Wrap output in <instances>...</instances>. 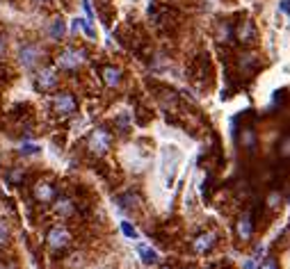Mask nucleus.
Wrapping results in <instances>:
<instances>
[{"label": "nucleus", "instance_id": "1", "mask_svg": "<svg viewBox=\"0 0 290 269\" xmlns=\"http://www.w3.org/2000/svg\"><path fill=\"white\" fill-rule=\"evenodd\" d=\"M233 41H238L244 48H252L258 41L256 23L252 18H240L238 23H233Z\"/></svg>", "mask_w": 290, "mask_h": 269}, {"label": "nucleus", "instance_id": "2", "mask_svg": "<svg viewBox=\"0 0 290 269\" xmlns=\"http://www.w3.org/2000/svg\"><path fill=\"white\" fill-rule=\"evenodd\" d=\"M112 146V133L107 128H96L87 137V151L92 155H105Z\"/></svg>", "mask_w": 290, "mask_h": 269}, {"label": "nucleus", "instance_id": "3", "mask_svg": "<svg viewBox=\"0 0 290 269\" xmlns=\"http://www.w3.org/2000/svg\"><path fill=\"white\" fill-rule=\"evenodd\" d=\"M87 60V53L82 51V48H64V51L57 55V66L64 68V71H76V68H80L82 64H85Z\"/></svg>", "mask_w": 290, "mask_h": 269}, {"label": "nucleus", "instance_id": "4", "mask_svg": "<svg viewBox=\"0 0 290 269\" xmlns=\"http://www.w3.org/2000/svg\"><path fill=\"white\" fill-rule=\"evenodd\" d=\"M41 57H43V51L39 43H23L18 48V64L26 68H37L41 64Z\"/></svg>", "mask_w": 290, "mask_h": 269}, {"label": "nucleus", "instance_id": "5", "mask_svg": "<svg viewBox=\"0 0 290 269\" xmlns=\"http://www.w3.org/2000/svg\"><path fill=\"white\" fill-rule=\"evenodd\" d=\"M57 82H60V78H57L55 68H51V66L39 68L37 76H34V87H37L39 91H43V94L57 89Z\"/></svg>", "mask_w": 290, "mask_h": 269}, {"label": "nucleus", "instance_id": "6", "mask_svg": "<svg viewBox=\"0 0 290 269\" xmlns=\"http://www.w3.org/2000/svg\"><path fill=\"white\" fill-rule=\"evenodd\" d=\"M53 110H55V114L60 116H71L76 114L78 110V101L73 94H66V91H62V94H55L53 96Z\"/></svg>", "mask_w": 290, "mask_h": 269}, {"label": "nucleus", "instance_id": "7", "mask_svg": "<svg viewBox=\"0 0 290 269\" xmlns=\"http://www.w3.org/2000/svg\"><path fill=\"white\" fill-rule=\"evenodd\" d=\"M48 247L53 249V251H62V249H66L69 244H71V233L66 231L64 226H53L51 231H48Z\"/></svg>", "mask_w": 290, "mask_h": 269}, {"label": "nucleus", "instance_id": "8", "mask_svg": "<svg viewBox=\"0 0 290 269\" xmlns=\"http://www.w3.org/2000/svg\"><path fill=\"white\" fill-rule=\"evenodd\" d=\"M260 66V55L254 51H244L242 55L238 57V71L242 73V76H252V73H256V68Z\"/></svg>", "mask_w": 290, "mask_h": 269}, {"label": "nucleus", "instance_id": "9", "mask_svg": "<svg viewBox=\"0 0 290 269\" xmlns=\"http://www.w3.org/2000/svg\"><path fill=\"white\" fill-rule=\"evenodd\" d=\"M32 197H34V201H39V203H53V201L57 199V187H55L53 183H46V180H41V183L34 185Z\"/></svg>", "mask_w": 290, "mask_h": 269}, {"label": "nucleus", "instance_id": "10", "mask_svg": "<svg viewBox=\"0 0 290 269\" xmlns=\"http://www.w3.org/2000/svg\"><path fill=\"white\" fill-rule=\"evenodd\" d=\"M101 78H103V82H105L107 87H112V89H115V87L121 85V80H124V73H121L119 66L107 64V66L101 68Z\"/></svg>", "mask_w": 290, "mask_h": 269}, {"label": "nucleus", "instance_id": "11", "mask_svg": "<svg viewBox=\"0 0 290 269\" xmlns=\"http://www.w3.org/2000/svg\"><path fill=\"white\" fill-rule=\"evenodd\" d=\"M217 242V233H201L199 237L194 239V251L196 253H208L210 249Z\"/></svg>", "mask_w": 290, "mask_h": 269}, {"label": "nucleus", "instance_id": "12", "mask_svg": "<svg viewBox=\"0 0 290 269\" xmlns=\"http://www.w3.org/2000/svg\"><path fill=\"white\" fill-rule=\"evenodd\" d=\"M215 41L217 43H231L233 41V26L229 21H219L215 28Z\"/></svg>", "mask_w": 290, "mask_h": 269}, {"label": "nucleus", "instance_id": "13", "mask_svg": "<svg viewBox=\"0 0 290 269\" xmlns=\"http://www.w3.org/2000/svg\"><path fill=\"white\" fill-rule=\"evenodd\" d=\"M252 233H254L252 217H249V214H242V217L238 219V237L242 239V242H247V239H252Z\"/></svg>", "mask_w": 290, "mask_h": 269}, {"label": "nucleus", "instance_id": "14", "mask_svg": "<svg viewBox=\"0 0 290 269\" xmlns=\"http://www.w3.org/2000/svg\"><path fill=\"white\" fill-rule=\"evenodd\" d=\"M55 212L60 217H71V214H76V205L71 199H55Z\"/></svg>", "mask_w": 290, "mask_h": 269}, {"label": "nucleus", "instance_id": "15", "mask_svg": "<svg viewBox=\"0 0 290 269\" xmlns=\"http://www.w3.org/2000/svg\"><path fill=\"white\" fill-rule=\"evenodd\" d=\"M137 253H140V258L146 265H155V262H158V253H155L153 249H149L146 244H137Z\"/></svg>", "mask_w": 290, "mask_h": 269}, {"label": "nucleus", "instance_id": "16", "mask_svg": "<svg viewBox=\"0 0 290 269\" xmlns=\"http://www.w3.org/2000/svg\"><path fill=\"white\" fill-rule=\"evenodd\" d=\"M242 149H247L249 153H254V149H256V133H254V128H242Z\"/></svg>", "mask_w": 290, "mask_h": 269}, {"label": "nucleus", "instance_id": "17", "mask_svg": "<svg viewBox=\"0 0 290 269\" xmlns=\"http://www.w3.org/2000/svg\"><path fill=\"white\" fill-rule=\"evenodd\" d=\"M64 21H62V18H55V21L51 23V26H48V37L53 39V41H57V39H62L64 37Z\"/></svg>", "mask_w": 290, "mask_h": 269}, {"label": "nucleus", "instance_id": "18", "mask_svg": "<svg viewBox=\"0 0 290 269\" xmlns=\"http://www.w3.org/2000/svg\"><path fill=\"white\" fill-rule=\"evenodd\" d=\"M117 201H119L121 208H135V205H140V197H137L135 192H126L124 197H119Z\"/></svg>", "mask_w": 290, "mask_h": 269}, {"label": "nucleus", "instance_id": "19", "mask_svg": "<svg viewBox=\"0 0 290 269\" xmlns=\"http://www.w3.org/2000/svg\"><path fill=\"white\" fill-rule=\"evenodd\" d=\"M23 180H26V171H23L21 167H14V169H9V171H7V183H12V185H21Z\"/></svg>", "mask_w": 290, "mask_h": 269}, {"label": "nucleus", "instance_id": "20", "mask_svg": "<svg viewBox=\"0 0 290 269\" xmlns=\"http://www.w3.org/2000/svg\"><path fill=\"white\" fill-rule=\"evenodd\" d=\"M279 155L283 160H290V135H283L281 141H279Z\"/></svg>", "mask_w": 290, "mask_h": 269}, {"label": "nucleus", "instance_id": "21", "mask_svg": "<svg viewBox=\"0 0 290 269\" xmlns=\"http://www.w3.org/2000/svg\"><path fill=\"white\" fill-rule=\"evenodd\" d=\"M121 233H124L126 237H130V239H135V237H137V231L130 226L128 222H121Z\"/></svg>", "mask_w": 290, "mask_h": 269}, {"label": "nucleus", "instance_id": "22", "mask_svg": "<svg viewBox=\"0 0 290 269\" xmlns=\"http://www.w3.org/2000/svg\"><path fill=\"white\" fill-rule=\"evenodd\" d=\"M7 242H9V228L0 222V247H5Z\"/></svg>", "mask_w": 290, "mask_h": 269}, {"label": "nucleus", "instance_id": "23", "mask_svg": "<svg viewBox=\"0 0 290 269\" xmlns=\"http://www.w3.org/2000/svg\"><path fill=\"white\" fill-rule=\"evenodd\" d=\"M258 269H279V265H277V260H274V258H265L263 265H260Z\"/></svg>", "mask_w": 290, "mask_h": 269}, {"label": "nucleus", "instance_id": "24", "mask_svg": "<svg viewBox=\"0 0 290 269\" xmlns=\"http://www.w3.org/2000/svg\"><path fill=\"white\" fill-rule=\"evenodd\" d=\"M279 201H281L279 192H272V194H270V199H267V205H270L272 210H277V203H279Z\"/></svg>", "mask_w": 290, "mask_h": 269}, {"label": "nucleus", "instance_id": "25", "mask_svg": "<svg viewBox=\"0 0 290 269\" xmlns=\"http://www.w3.org/2000/svg\"><path fill=\"white\" fill-rule=\"evenodd\" d=\"M21 153H26V155H30V153H39V146H30V144H28V146H23V149H21Z\"/></svg>", "mask_w": 290, "mask_h": 269}, {"label": "nucleus", "instance_id": "26", "mask_svg": "<svg viewBox=\"0 0 290 269\" xmlns=\"http://www.w3.org/2000/svg\"><path fill=\"white\" fill-rule=\"evenodd\" d=\"M279 9H281L283 14H290V0H281V3H279Z\"/></svg>", "mask_w": 290, "mask_h": 269}, {"label": "nucleus", "instance_id": "27", "mask_svg": "<svg viewBox=\"0 0 290 269\" xmlns=\"http://www.w3.org/2000/svg\"><path fill=\"white\" fill-rule=\"evenodd\" d=\"M3 51H5V37L0 34V53H3Z\"/></svg>", "mask_w": 290, "mask_h": 269}, {"label": "nucleus", "instance_id": "28", "mask_svg": "<svg viewBox=\"0 0 290 269\" xmlns=\"http://www.w3.org/2000/svg\"><path fill=\"white\" fill-rule=\"evenodd\" d=\"M37 3H46V0H37Z\"/></svg>", "mask_w": 290, "mask_h": 269}, {"label": "nucleus", "instance_id": "29", "mask_svg": "<svg viewBox=\"0 0 290 269\" xmlns=\"http://www.w3.org/2000/svg\"><path fill=\"white\" fill-rule=\"evenodd\" d=\"M165 269H169V267H165Z\"/></svg>", "mask_w": 290, "mask_h": 269}]
</instances>
